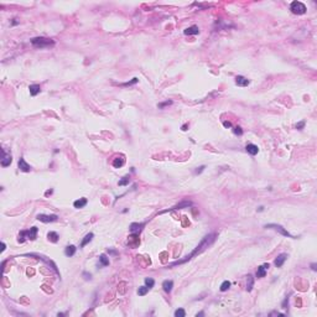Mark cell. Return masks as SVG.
I'll return each instance as SVG.
<instances>
[{
	"label": "cell",
	"mask_w": 317,
	"mask_h": 317,
	"mask_svg": "<svg viewBox=\"0 0 317 317\" xmlns=\"http://www.w3.org/2000/svg\"><path fill=\"white\" fill-rule=\"evenodd\" d=\"M19 168L22 172H30L31 171V166L25 161V159L24 157H20V160H19Z\"/></svg>",
	"instance_id": "cell-8"
},
{
	"label": "cell",
	"mask_w": 317,
	"mask_h": 317,
	"mask_svg": "<svg viewBox=\"0 0 317 317\" xmlns=\"http://www.w3.org/2000/svg\"><path fill=\"white\" fill-rule=\"evenodd\" d=\"M31 43L36 48H47V47H52L55 45V41L46 37H34L31 39Z\"/></svg>",
	"instance_id": "cell-2"
},
{
	"label": "cell",
	"mask_w": 317,
	"mask_h": 317,
	"mask_svg": "<svg viewBox=\"0 0 317 317\" xmlns=\"http://www.w3.org/2000/svg\"><path fill=\"white\" fill-rule=\"evenodd\" d=\"M83 276H84V279H86V280H89V279H90V276H92V275H90V274H88V273H86V271H84V273H83Z\"/></svg>",
	"instance_id": "cell-36"
},
{
	"label": "cell",
	"mask_w": 317,
	"mask_h": 317,
	"mask_svg": "<svg viewBox=\"0 0 317 317\" xmlns=\"http://www.w3.org/2000/svg\"><path fill=\"white\" fill-rule=\"evenodd\" d=\"M245 150H246V152H248V154H250V155H257L258 152H259V149H258V146L257 145H254V144H248V145H246V147H245Z\"/></svg>",
	"instance_id": "cell-13"
},
{
	"label": "cell",
	"mask_w": 317,
	"mask_h": 317,
	"mask_svg": "<svg viewBox=\"0 0 317 317\" xmlns=\"http://www.w3.org/2000/svg\"><path fill=\"white\" fill-rule=\"evenodd\" d=\"M183 34L185 35H198L200 34V29L198 26H191V27H187L186 30L183 31Z\"/></svg>",
	"instance_id": "cell-14"
},
{
	"label": "cell",
	"mask_w": 317,
	"mask_h": 317,
	"mask_svg": "<svg viewBox=\"0 0 317 317\" xmlns=\"http://www.w3.org/2000/svg\"><path fill=\"white\" fill-rule=\"evenodd\" d=\"M182 130L185 131V130H187V124H185L183 126H182Z\"/></svg>",
	"instance_id": "cell-42"
},
{
	"label": "cell",
	"mask_w": 317,
	"mask_h": 317,
	"mask_svg": "<svg viewBox=\"0 0 317 317\" xmlns=\"http://www.w3.org/2000/svg\"><path fill=\"white\" fill-rule=\"evenodd\" d=\"M162 287H164V290H165V292L170 294V292L172 291V287H174V281H171V280H165V281L162 282Z\"/></svg>",
	"instance_id": "cell-15"
},
{
	"label": "cell",
	"mask_w": 317,
	"mask_h": 317,
	"mask_svg": "<svg viewBox=\"0 0 317 317\" xmlns=\"http://www.w3.org/2000/svg\"><path fill=\"white\" fill-rule=\"evenodd\" d=\"M29 89H30V94H31L32 97L37 96V94L41 92V88H40L39 84H31L30 87H29Z\"/></svg>",
	"instance_id": "cell-17"
},
{
	"label": "cell",
	"mask_w": 317,
	"mask_h": 317,
	"mask_svg": "<svg viewBox=\"0 0 317 317\" xmlns=\"http://www.w3.org/2000/svg\"><path fill=\"white\" fill-rule=\"evenodd\" d=\"M138 78H133V81H130V82H128V83H123L122 86H124V87H128V86H131V84H135V83H138Z\"/></svg>",
	"instance_id": "cell-32"
},
{
	"label": "cell",
	"mask_w": 317,
	"mask_h": 317,
	"mask_svg": "<svg viewBox=\"0 0 317 317\" xmlns=\"http://www.w3.org/2000/svg\"><path fill=\"white\" fill-rule=\"evenodd\" d=\"M47 238H48V240L52 242V243H57L58 242V234H57L56 232H50L47 234Z\"/></svg>",
	"instance_id": "cell-23"
},
{
	"label": "cell",
	"mask_w": 317,
	"mask_h": 317,
	"mask_svg": "<svg viewBox=\"0 0 317 317\" xmlns=\"http://www.w3.org/2000/svg\"><path fill=\"white\" fill-rule=\"evenodd\" d=\"M264 227H265V228H270V229H275V230H276V232H279L280 234H282L284 237H289V238H294V239H295V237H294V236H291V234H290L289 232H287L286 229H284V228L281 227V225H279V224H274V223H271V224H265Z\"/></svg>",
	"instance_id": "cell-5"
},
{
	"label": "cell",
	"mask_w": 317,
	"mask_h": 317,
	"mask_svg": "<svg viewBox=\"0 0 317 317\" xmlns=\"http://www.w3.org/2000/svg\"><path fill=\"white\" fill-rule=\"evenodd\" d=\"M93 237H94V234H93V233H88L87 236H86V237L83 238V240H82V243H81V248H83V246L87 245L89 242H92Z\"/></svg>",
	"instance_id": "cell-21"
},
{
	"label": "cell",
	"mask_w": 317,
	"mask_h": 317,
	"mask_svg": "<svg viewBox=\"0 0 317 317\" xmlns=\"http://www.w3.org/2000/svg\"><path fill=\"white\" fill-rule=\"evenodd\" d=\"M125 164V159H124V156H120V157H117V159H114V161H113V166L114 167H122L123 165Z\"/></svg>",
	"instance_id": "cell-18"
},
{
	"label": "cell",
	"mask_w": 317,
	"mask_h": 317,
	"mask_svg": "<svg viewBox=\"0 0 317 317\" xmlns=\"http://www.w3.org/2000/svg\"><path fill=\"white\" fill-rule=\"evenodd\" d=\"M87 204V198H79V200H77L73 202V206H75V208H83L84 206Z\"/></svg>",
	"instance_id": "cell-19"
},
{
	"label": "cell",
	"mask_w": 317,
	"mask_h": 317,
	"mask_svg": "<svg viewBox=\"0 0 317 317\" xmlns=\"http://www.w3.org/2000/svg\"><path fill=\"white\" fill-rule=\"evenodd\" d=\"M230 287V281H228V280H225V281L222 282V285H221V291H227L228 289Z\"/></svg>",
	"instance_id": "cell-27"
},
{
	"label": "cell",
	"mask_w": 317,
	"mask_h": 317,
	"mask_svg": "<svg viewBox=\"0 0 317 317\" xmlns=\"http://www.w3.org/2000/svg\"><path fill=\"white\" fill-rule=\"evenodd\" d=\"M203 315H204V312H198V314H197L196 316H197V317H198V316H203Z\"/></svg>",
	"instance_id": "cell-41"
},
{
	"label": "cell",
	"mask_w": 317,
	"mask_h": 317,
	"mask_svg": "<svg viewBox=\"0 0 317 317\" xmlns=\"http://www.w3.org/2000/svg\"><path fill=\"white\" fill-rule=\"evenodd\" d=\"M52 192H53L52 190H50V191H47L46 193H45V196H50V195H52Z\"/></svg>",
	"instance_id": "cell-40"
},
{
	"label": "cell",
	"mask_w": 317,
	"mask_h": 317,
	"mask_svg": "<svg viewBox=\"0 0 317 317\" xmlns=\"http://www.w3.org/2000/svg\"><path fill=\"white\" fill-rule=\"evenodd\" d=\"M172 104V100H166V102H164V103H159L157 104V107L160 109H162V108H165V107H167V105H171Z\"/></svg>",
	"instance_id": "cell-31"
},
{
	"label": "cell",
	"mask_w": 317,
	"mask_h": 317,
	"mask_svg": "<svg viewBox=\"0 0 317 317\" xmlns=\"http://www.w3.org/2000/svg\"><path fill=\"white\" fill-rule=\"evenodd\" d=\"M76 250H77V248L75 245H68V246H66V249H64V254L67 255V257H73Z\"/></svg>",
	"instance_id": "cell-20"
},
{
	"label": "cell",
	"mask_w": 317,
	"mask_h": 317,
	"mask_svg": "<svg viewBox=\"0 0 317 317\" xmlns=\"http://www.w3.org/2000/svg\"><path fill=\"white\" fill-rule=\"evenodd\" d=\"M143 227H144V223H131L129 229L131 233H139L143 229Z\"/></svg>",
	"instance_id": "cell-16"
},
{
	"label": "cell",
	"mask_w": 317,
	"mask_h": 317,
	"mask_svg": "<svg viewBox=\"0 0 317 317\" xmlns=\"http://www.w3.org/2000/svg\"><path fill=\"white\" fill-rule=\"evenodd\" d=\"M99 265L100 266H108L109 265V259L107 258L105 254H102L99 257Z\"/></svg>",
	"instance_id": "cell-24"
},
{
	"label": "cell",
	"mask_w": 317,
	"mask_h": 317,
	"mask_svg": "<svg viewBox=\"0 0 317 317\" xmlns=\"http://www.w3.org/2000/svg\"><path fill=\"white\" fill-rule=\"evenodd\" d=\"M233 133L236 134V135H239V136H240V135H243V129H242L240 126H234L233 128Z\"/></svg>",
	"instance_id": "cell-30"
},
{
	"label": "cell",
	"mask_w": 317,
	"mask_h": 317,
	"mask_svg": "<svg viewBox=\"0 0 317 317\" xmlns=\"http://www.w3.org/2000/svg\"><path fill=\"white\" fill-rule=\"evenodd\" d=\"M149 290H150V289H149V287H147L146 285H145V286H140L139 289H138V295H139V296H144V295L147 294V291H149Z\"/></svg>",
	"instance_id": "cell-26"
},
{
	"label": "cell",
	"mask_w": 317,
	"mask_h": 317,
	"mask_svg": "<svg viewBox=\"0 0 317 317\" xmlns=\"http://www.w3.org/2000/svg\"><path fill=\"white\" fill-rule=\"evenodd\" d=\"M286 303H289V297H286L282 302V308H286Z\"/></svg>",
	"instance_id": "cell-35"
},
{
	"label": "cell",
	"mask_w": 317,
	"mask_h": 317,
	"mask_svg": "<svg viewBox=\"0 0 317 317\" xmlns=\"http://www.w3.org/2000/svg\"><path fill=\"white\" fill-rule=\"evenodd\" d=\"M287 259V254H285V253H282V254H280L279 257L275 259V266L276 267H281L282 265H284V263H285V260Z\"/></svg>",
	"instance_id": "cell-10"
},
{
	"label": "cell",
	"mask_w": 317,
	"mask_h": 317,
	"mask_svg": "<svg viewBox=\"0 0 317 317\" xmlns=\"http://www.w3.org/2000/svg\"><path fill=\"white\" fill-rule=\"evenodd\" d=\"M37 227H31L29 230H21L19 234V243H24L26 239H30V240H35L36 239V236H37Z\"/></svg>",
	"instance_id": "cell-3"
},
{
	"label": "cell",
	"mask_w": 317,
	"mask_h": 317,
	"mask_svg": "<svg viewBox=\"0 0 317 317\" xmlns=\"http://www.w3.org/2000/svg\"><path fill=\"white\" fill-rule=\"evenodd\" d=\"M37 219L40 222H43V223H50V222H56L58 219V216L57 215H37Z\"/></svg>",
	"instance_id": "cell-6"
},
{
	"label": "cell",
	"mask_w": 317,
	"mask_h": 317,
	"mask_svg": "<svg viewBox=\"0 0 317 317\" xmlns=\"http://www.w3.org/2000/svg\"><path fill=\"white\" fill-rule=\"evenodd\" d=\"M175 316L176 317H185L186 316V312H185L183 308H179V310L175 311Z\"/></svg>",
	"instance_id": "cell-29"
},
{
	"label": "cell",
	"mask_w": 317,
	"mask_h": 317,
	"mask_svg": "<svg viewBox=\"0 0 317 317\" xmlns=\"http://www.w3.org/2000/svg\"><path fill=\"white\" fill-rule=\"evenodd\" d=\"M145 285H146L147 287H149V289H151V287L155 285L154 279H151V278H146V279H145Z\"/></svg>",
	"instance_id": "cell-28"
},
{
	"label": "cell",
	"mask_w": 317,
	"mask_h": 317,
	"mask_svg": "<svg viewBox=\"0 0 317 317\" xmlns=\"http://www.w3.org/2000/svg\"><path fill=\"white\" fill-rule=\"evenodd\" d=\"M129 182H130V176L129 175H125L124 177H123L118 182V185H119V186H126V185H129Z\"/></svg>",
	"instance_id": "cell-25"
},
{
	"label": "cell",
	"mask_w": 317,
	"mask_h": 317,
	"mask_svg": "<svg viewBox=\"0 0 317 317\" xmlns=\"http://www.w3.org/2000/svg\"><path fill=\"white\" fill-rule=\"evenodd\" d=\"M269 269V264H264L261 266L258 267V271H257V278H264L266 275V270Z\"/></svg>",
	"instance_id": "cell-12"
},
{
	"label": "cell",
	"mask_w": 317,
	"mask_h": 317,
	"mask_svg": "<svg viewBox=\"0 0 317 317\" xmlns=\"http://www.w3.org/2000/svg\"><path fill=\"white\" fill-rule=\"evenodd\" d=\"M253 285H254V278L249 274L248 276H246V291H252Z\"/></svg>",
	"instance_id": "cell-22"
},
{
	"label": "cell",
	"mask_w": 317,
	"mask_h": 317,
	"mask_svg": "<svg viewBox=\"0 0 317 317\" xmlns=\"http://www.w3.org/2000/svg\"><path fill=\"white\" fill-rule=\"evenodd\" d=\"M191 206H192V203L190 202V201H183V202L176 204L175 207H172L171 209H181V208H183V207H191ZM171 209H166V211H162V212H160V213H165V212L171 211Z\"/></svg>",
	"instance_id": "cell-11"
},
{
	"label": "cell",
	"mask_w": 317,
	"mask_h": 317,
	"mask_svg": "<svg viewBox=\"0 0 317 317\" xmlns=\"http://www.w3.org/2000/svg\"><path fill=\"white\" fill-rule=\"evenodd\" d=\"M108 253H109V254H113V255H117V254H118L117 252H115V250H108Z\"/></svg>",
	"instance_id": "cell-39"
},
{
	"label": "cell",
	"mask_w": 317,
	"mask_h": 317,
	"mask_svg": "<svg viewBox=\"0 0 317 317\" xmlns=\"http://www.w3.org/2000/svg\"><path fill=\"white\" fill-rule=\"evenodd\" d=\"M11 161H13V159H11V154H9L5 149H3V159H1V166L3 167H6V166H9Z\"/></svg>",
	"instance_id": "cell-7"
},
{
	"label": "cell",
	"mask_w": 317,
	"mask_h": 317,
	"mask_svg": "<svg viewBox=\"0 0 317 317\" xmlns=\"http://www.w3.org/2000/svg\"><path fill=\"white\" fill-rule=\"evenodd\" d=\"M303 126H305V122H300L299 124H296V129H297V130H302Z\"/></svg>",
	"instance_id": "cell-33"
},
{
	"label": "cell",
	"mask_w": 317,
	"mask_h": 317,
	"mask_svg": "<svg viewBox=\"0 0 317 317\" xmlns=\"http://www.w3.org/2000/svg\"><path fill=\"white\" fill-rule=\"evenodd\" d=\"M290 10L296 15H303L306 13V5L301 1H292L290 5Z\"/></svg>",
	"instance_id": "cell-4"
},
{
	"label": "cell",
	"mask_w": 317,
	"mask_h": 317,
	"mask_svg": "<svg viewBox=\"0 0 317 317\" xmlns=\"http://www.w3.org/2000/svg\"><path fill=\"white\" fill-rule=\"evenodd\" d=\"M223 125H224L225 128H230V126H232V124H230L229 122H224V123H223Z\"/></svg>",
	"instance_id": "cell-37"
},
{
	"label": "cell",
	"mask_w": 317,
	"mask_h": 317,
	"mask_svg": "<svg viewBox=\"0 0 317 317\" xmlns=\"http://www.w3.org/2000/svg\"><path fill=\"white\" fill-rule=\"evenodd\" d=\"M263 209H264V207H263V206H260V207H259V209H258V211H259V212H261Z\"/></svg>",
	"instance_id": "cell-43"
},
{
	"label": "cell",
	"mask_w": 317,
	"mask_h": 317,
	"mask_svg": "<svg viewBox=\"0 0 317 317\" xmlns=\"http://www.w3.org/2000/svg\"><path fill=\"white\" fill-rule=\"evenodd\" d=\"M204 168H206L204 166H200V167H198V168H197V170L195 171V174H196V175H200L201 172H203V171H204Z\"/></svg>",
	"instance_id": "cell-34"
},
{
	"label": "cell",
	"mask_w": 317,
	"mask_h": 317,
	"mask_svg": "<svg viewBox=\"0 0 317 317\" xmlns=\"http://www.w3.org/2000/svg\"><path fill=\"white\" fill-rule=\"evenodd\" d=\"M316 266H317V265H316L315 263H314V264H311V269L314 270V271H316V270H317V267H316Z\"/></svg>",
	"instance_id": "cell-38"
},
{
	"label": "cell",
	"mask_w": 317,
	"mask_h": 317,
	"mask_svg": "<svg viewBox=\"0 0 317 317\" xmlns=\"http://www.w3.org/2000/svg\"><path fill=\"white\" fill-rule=\"evenodd\" d=\"M249 83H250V81L248 79V78H245L243 76H237L236 77V84L239 86V87H246Z\"/></svg>",
	"instance_id": "cell-9"
},
{
	"label": "cell",
	"mask_w": 317,
	"mask_h": 317,
	"mask_svg": "<svg viewBox=\"0 0 317 317\" xmlns=\"http://www.w3.org/2000/svg\"><path fill=\"white\" fill-rule=\"evenodd\" d=\"M216 234H208V236H206L203 239H202V242L200 243V245H197V248L193 250V252L190 254V255H187L186 258L183 259V260H180V261H175V263H172V264H170V266H175V265H179V264H182V263H185V261H187V260H190V259L192 258V257H195V255H197V254H200V253H202L203 250H206V248H208L209 245L212 244L213 242H215V239H216Z\"/></svg>",
	"instance_id": "cell-1"
}]
</instances>
